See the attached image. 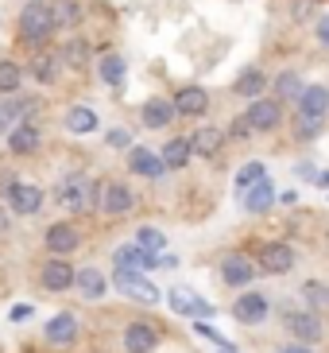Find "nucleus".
I'll list each match as a JSON object with an SVG mask.
<instances>
[{"mask_svg":"<svg viewBox=\"0 0 329 353\" xmlns=\"http://www.w3.org/2000/svg\"><path fill=\"white\" fill-rule=\"evenodd\" d=\"M54 28H59V23H54V12H51V4H43V0H31L28 8L20 12V35L28 43H43Z\"/></svg>","mask_w":329,"mask_h":353,"instance_id":"nucleus-1","label":"nucleus"},{"mask_svg":"<svg viewBox=\"0 0 329 353\" xmlns=\"http://www.w3.org/2000/svg\"><path fill=\"white\" fill-rule=\"evenodd\" d=\"M167 303H171L175 314H190V319H209V314H213V307L190 288H171L167 291Z\"/></svg>","mask_w":329,"mask_h":353,"instance_id":"nucleus-2","label":"nucleus"},{"mask_svg":"<svg viewBox=\"0 0 329 353\" xmlns=\"http://www.w3.org/2000/svg\"><path fill=\"white\" fill-rule=\"evenodd\" d=\"M116 288L128 295V299H140V303H159V291H155V283L151 280H144L140 272H132V268H116Z\"/></svg>","mask_w":329,"mask_h":353,"instance_id":"nucleus-3","label":"nucleus"},{"mask_svg":"<svg viewBox=\"0 0 329 353\" xmlns=\"http://www.w3.org/2000/svg\"><path fill=\"white\" fill-rule=\"evenodd\" d=\"M259 268L268 272V276H287V272L295 268V252H290L283 241L264 245V249H259Z\"/></svg>","mask_w":329,"mask_h":353,"instance_id":"nucleus-4","label":"nucleus"},{"mask_svg":"<svg viewBox=\"0 0 329 353\" xmlns=\"http://www.w3.org/2000/svg\"><path fill=\"white\" fill-rule=\"evenodd\" d=\"M89 179H62V187H59V202L62 210H85L89 206Z\"/></svg>","mask_w":329,"mask_h":353,"instance_id":"nucleus-5","label":"nucleus"},{"mask_svg":"<svg viewBox=\"0 0 329 353\" xmlns=\"http://www.w3.org/2000/svg\"><path fill=\"white\" fill-rule=\"evenodd\" d=\"M155 342H159V330H155L151 322H132L124 330V350L128 353H151Z\"/></svg>","mask_w":329,"mask_h":353,"instance_id":"nucleus-6","label":"nucleus"},{"mask_svg":"<svg viewBox=\"0 0 329 353\" xmlns=\"http://www.w3.org/2000/svg\"><path fill=\"white\" fill-rule=\"evenodd\" d=\"M97 202H101L105 214H113V218H120V214H128L132 210V190L120 187V183H109V187L97 190Z\"/></svg>","mask_w":329,"mask_h":353,"instance_id":"nucleus-7","label":"nucleus"},{"mask_svg":"<svg viewBox=\"0 0 329 353\" xmlns=\"http://www.w3.org/2000/svg\"><path fill=\"white\" fill-rule=\"evenodd\" d=\"M248 125L256 128V132H271V128L283 121V113H279V101H264V97H256L252 101V109H248Z\"/></svg>","mask_w":329,"mask_h":353,"instance_id":"nucleus-8","label":"nucleus"},{"mask_svg":"<svg viewBox=\"0 0 329 353\" xmlns=\"http://www.w3.org/2000/svg\"><path fill=\"white\" fill-rule=\"evenodd\" d=\"M233 314H237L240 322H248V326H252V322H264L268 319V299L256 295V291H244V295L233 303Z\"/></svg>","mask_w":329,"mask_h":353,"instance_id":"nucleus-9","label":"nucleus"},{"mask_svg":"<svg viewBox=\"0 0 329 353\" xmlns=\"http://www.w3.org/2000/svg\"><path fill=\"white\" fill-rule=\"evenodd\" d=\"M178 113L175 101H167V97H151V101H144V109H140V117H144L147 128H163L171 125V117Z\"/></svg>","mask_w":329,"mask_h":353,"instance_id":"nucleus-10","label":"nucleus"},{"mask_svg":"<svg viewBox=\"0 0 329 353\" xmlns=\"http://www.w3.org/2000/svg\"><path fill=\"white\" fill-rule=\"evenodd\" d=\"M287 330L295 334L299 342H318V338H321V322H318V314L290 311V314H287Z\"/></svg>","mask_w":329,"mask_h":353,"instance_id":"nucleus-11","label":"nucleus"},{"mask_svg":"<svg viewBox=\"0 0 329 353\" xmlns=\"http://www.w3.org/2000/svg\"><path fill=\"white\" fill-rule=\"evenodd\" d=\"M78 245H82V237H78V229L66 225V221H59V225L47 229V249L59 252V256H62V252H74Z\"/></svg>","mask_w":329,"mask_h":353,"instance_id":"nucleus-12","label":"nucleus"},{"mask_svg":"<svg viewBox=\"0 0 329 353\" xmlns=\"http://www.w3.org/2000/svg\"><path fill=\"white\" fill-rule=\"evenodd\" d=\"M128 167H132L136 175H144V179H159L167 171L163 156H155V152H147V148H136L132 156H128Z\"/></svg>","mask_w":329,"mask_h":353,"instance_id":"nucleus-13","label":"nucleus"},{"mask_svg":"<svg viewBox=\"0 0 329 353\" xmlns=\"http://www.w3.org/2000/svg\"><path fill=\"white\" fill-rule=\"evenodd\" d=\"M8 202L16 214H35L43 206V190L28 187V183H16V187H8Z\"/></svg>","mask_w":329,"mask_h":353,"instance_id":"nucleus-14","label":"nucleus"},{"mask_svg":"<svg viewBox=\"0 0 329 353\" xmlns=\"http://www.w3.org/2000/svg\"><path fill=\"white\" fill-rule=\"evenodd\" d=\"M113 264H116V268H132V272H140V268H151V264H159V256L144 252L140 245H124V249H116V252H113Z\"/></svg>","mask_w":329,"mask_h":353,"instance_id":"nucleus-15","label":"nucleus"},{"mask_svg":"<svg viewBox=\"0 0 329 353\" xmlns=\"http://www.w3.org/2000/svg\"><path fill=\"white\" fill-rule=\"evenodd\" d=\"M271 202H275V187H271V179H259L256 187L244 190V210H248V214H264V210H271Z\"/></svg>","mask_w":329,"mask_h":353,"instance_id":"nucleus-16","label":"nucleus"},{"mask_svg":"<svg viewBox=\"0 0 329 353\" xmlns=\"http://www.w3.org/2000/svg\"><path fill=\"white\" fill-rule=\"evenodd\" d=\"M175 105H178V113H182V117H202V113L209 109V97H206V90L186 85V90H178Z\"/></svg>","mask_w":329,"mask_h":353,"instance_id":"nucleus-17","label":"nucleus"},{"mask_svg":"<svg viewBox=\"0 0 329 353\" xmlns=\"http://www.w3.org/2000/svg\"><path fill=\"white\" fill-rule=\"evenodd\" d=\"M221 276H225L229 288H244V283H252L256 268H252V264H248L244 256H229L225 264H221Z\"/></svg>","mask_w":329,"mask_h":353,"instance_id":"nucleus-18","label":"nucleus"},{"mask_svg":"<svg viewBox=\"0 0 329 353\" xmlns=\"http://www.w3.org/2000/svg\"><path fill=\"white\" fill-rule=\"evenodd\" d=\"M74 280H78V272L70 268V264H62V260H51L47 268H43V283L51 291H66L74 288Z\"/></svg>","mask_w":329,"mask_h":353,"instance_id":"nucleus-19","label":"nucleus"},{"mask_svg":"<svg viewBox=\"0 0 329 353\" xmlns=\"http://www.w3.org/2000/svg\"><path fill=\"white\" fill-rule=\"evenodd\" d=\"M74 283H78V291H82L85 299H101V295H105V288H109V280H105V272H97V268H82Z\"/></svg>","mask_w":329,"mask_h":353,"instance_id":"nucleus-20","label":"nucleus"},{"mask_svg":"<svg viewBox=\"0 0 329 353\" xmlns=\"http://www.w3.org/2000/svg\"><path fill=\"white\" fill-rule=\"evenodd\" d=\"M8 148L16 152V156H28V152L39 148V132H35L31 125H16V128H12V136H8Z\"/></svg>","mask_w":329,"mask_h":353,"instance_id":"nucleus-21","label":"nucleus"},{"mask_svg":"<svg viewBox=\"0 0 329 353\" xmlns=\"http://www.w3.org/2000/svg\"><path fill=\"white\" fill-rule=\"evenodd\" d=\"M74 334H78V319H74V314H54V319L47 322V338L59 342V345H66Z\"/></svg>","mask_w":329,"mask_h":353,"instance_id":"nucleus-22","label":"nucleus"},{"mask_svg":"<svg viewBox=\"0 0 329 353\" xmlns=\"http://www.w3.org/2000/svg\"><path fill=\"white\" fill-rule=\"evenodd\" d=\"M299 105L306 109V113L326 117L329 113V90H326V85H306V90H302V97H299Z\"/></svg>","mask_w":329,"mask_h":353,"instance_id":"nucleus-23","label":"nucleus"},{"mask_svg":"<svg viewBox=\"0 0 329 353\" xmlns=\"http://www.w3.org/2000/svg\"><path fill=\"white\" fill-rule=\"evenodd\" d=\"M264 85H268L264 70H244V74L237 78V82H233V90H237L240 97H252V101H256V97L264 94Z\"/></svg>","mask_w":329,"mask_h":353,"instance_id":"nucleus-24","label":"nucleus"},{"mask_svg":"<svg viewBox=\"0 0 329 353\" xmlns=\"http://www.w3.org/2000/svg\"><path fill=\"white\" fill-rule=\"evenodd\" d=\"M66 128H70V132H78V136L93 132V128H97V113H93V109H85V105H74L70 113H66Z\"/></svg>","mask_w":329,"mask_h":353,"instance_id":"nucleus-25","label":"nucleus"},{"mask_svg":"<svg viewBox=\"0 0 329 353\" xmlns=\"http://www.w3.org/2000/svg\"><path fill=\"white\" fill-rule=\"evenodd\" d=\"M194 156V144L190 140H182V136H175L171 144H163V163L167 167H186V159Z\"/></svg>","mask_w":329,"mask_h":353,"instance_id":"nucleus-26","label":"nucleus"},{"mask_svg":"<svg viewBox=\"0 0 329 353\" xmlns=\"http://www.w3.org/2000/svg\"><path fill=\"white\" fill-rule=\"evenodd\" d=\"M221 140H225V136H221V128H198L190 144H194L198 156H213L217 148H221Z\"/></svg>","mask_w":329,"mask_h":353,"instance_id":"nucleus-27","label":"nucleus"},{"mask_svg":"<svg viewBox=\"0 0 329 353\" xmlns=\"http://www.w3.org/2000/svg\"><path fill=\"white\" fill-rule=\"evenodd\" d=\"M20 82H23V70L12 59L0 63V94H20Z\"/></svg>","mask_w":329,"mask_h":353,"instance_id":"nucleus-28","label":"nucleus"},{"mask_svg":"<svg viewBox=\"0 0 329 353\" xmlns=\"http://www.w3.org/2000/svg\"><path fill=\"white\" fill-rule=\"evenodd\" d=\"M101 78H105L109 85H124V59H120V54L105 51V59H101Z\"/></svg>","mask_w":329,"mask_h":353,"instance_id":"nucleus-29","label":"nucleus"},{"mask_svg":"<svg viewBox=\"0 0 329 353\" xmlns=\"http://www.w3.org/2000/svg\"><path fill=\"white\" fill-rule=\"evenodd\" d=\"M259 179H268V167H264V163H256V159H252V163H244V167H240V171H237V190H240V194H244L248 187H256Z\"/></svg>","mask_w":329,"mask_h":353,"instance_id":"nucleus-30","label":"nucleus"},{"mask_svg":"<svg viewBox=\"0 0 329 353\" xmlns=\"http://www.w3.org/2000/svg\"><path fill=\"white\" fill-rule=\"evenodd\" d=\"M321 125H326V117H318V113H306V109H302V113L295 117V136H302V140H310V136H318V132H321Z\"/></svg>","mask_w":329,"mask_h":353,"instance_id":"nucleus-31","label":"nucleus"},{"mask_svg":"<svg viewBox=\"0 0 329 353\" xmlns=\"http://www.w3.org/2000/svg\"><path fill=\"white\" fill-rule=\"evenodd\" d=\"M136 245H140V249H144V252H151V256H159V252H163V245H167V237H163V233H159V229L144 225V229H140V233H136Z\"/></svg>","mask_w":329,"mask_h":353,"instance_id":"nucleus-32","label":"nucleus"},{"mask_svg":"<svg viewBox=\"0 0 329 353\" xmlns=\"http://www.w3.org/2000/svg\"><path fill=\"white\" fill-rule=\"evenodd\" d=\"M302 299H306L314 311H329V288L326 283H306V288H302Z\"/></svg>","mask_w":329,"mask_h":353,"instance_id":"nucleus-33","label":"nucleus"},{"mask_svg":"<svg viewBox=\"0 0 329 353\" xmlns=\"http://www.w3.org/2000/svg\"><path fill=\"white\" fill-rule=\"evenodd\" d=\"M51 12H54V23H59V28H74V23H78V8H74V0H54Z\"/></svg>","mask_w":329,"mask_h":353,"instance_id":"nucleus-34","label":"nucleus"},{"mask_svg":"<svg viewBox=\"0 0 329 353\" xmlns=\"http://www.w3.org/2000/svg\"><path fill=\"white\" fill-rule=\"evenodd\" d=\"M62 59L70 66H85L89 63V47H85L82 39H74V43H66V51H62Z\"/></svg>","mask_w":329,"mask_h":353,"instance_id":"nucleus-35","label":"nucleus"},{"mask_svg":"<svg viewBox=\"0 0 329 353\" xmlns=\"http://www.w3.org/2000/svg\"><path fill=\"white\" fill-rule=\"evenodd\" d=\"M275 90H279V97H302L306 85L299 82V74H283V78L275 82Z\"/></svg>","mask_w":329,"mask_h":353,"instance_id":"nucleus-36","label":"nucleus"},{"mask_svg":"<svg viewBox=\"0 0 329 353\" xmlns=\"http://www.w3.org/2000/svg\"><path fill=\"white\" fill-rule=\"evenodd\" d=\"M194 334H202V338H209V342H217V345H229L225 334L213 330V326H209V322H202V319H194Z\"/></svg>","mask_w":329,"mask_h":353,"instance_id":"nucleus-37","label":"nucleus"},{"mask_svg":"<svg viewBox=\"0 0 329 353\" xmlns=\"http://www.w3.org/2000/svg\"><path fill=\"white\" fill-rule=\"evenodd\" d=\"M35 74H39V82H51V78H54L51 59H35Z\"/></svg>","mask_w":329,"mask_h":353,"instance_id":"nucleus-38","label":"nucleus"},{"mask_svg":"<svg viewBox=\"0 0 329 353\" xmlns=\"http://www.w3.org/2000/svg\"><path fill=\"white\" fill-rule=\"evenodd\" d=\"M12 121H16V109H12V105H0V132H4Z\"/></svg>","mask_w":329,"mask_h":353,"instance_id":"nucleus-39","label":"nucleus"},{"mask_svg":"<svg viewBox=\"0 0 329 353\" xmlns=\"http://www.w3.org/2000/svg\"><path fill=\"white\" fill-rule=\"evenodd\" d=\"M109 144H113V148H124V144H128V132H124V128H113V132H109Z\"/></svg>","mask_w":329,"mask_h":353,"instance_id":"nucleus-40","label":"nucleus"},{"mask_svg":"<svg viewBox=\"0 0 329 353\" xmlns=\"http://www.w3.org/2000/svg\"><path fill=\"white\" fill-rule=\"evenodd\" d=\"M314 32H318V39L329 47V16H326V20H318V28H314Z\"/></svg>","mask_w":329,"mask_h":353,"instance_id":"nucleus-41","label":"nucleus"},{"mask_svg":"<svg viewBox=\"0 0 329 353\" xmlns=\"http://www.w3.org/2000/svg\"><path fill=\"white\" fill-rule=\"evenodd\" d=\"M31 319V307H12V322H23Z\"/></svg>","mask_w":329,"mask_h":353,"instance_id":"nucleus-42","label":"nucleus"},{"mask_svg":"<svg viewBox=\"0 0 329 353\" xmlns=\"http://www.w3.org/2000/svg\"><path fill=\"white\" fill-rule=\"evenodd\" d=\"M279 353H310V350H306V345H283Z\"/></svg>","mask_w":329,"mask_h":353,"instance_id":"nucleus-43","label":"nucleus"},{"mask_svg":"<svg viewBox=\"0 0 329 353\" xmlns=\"http://www.w3.org/2000/svg\"><path fill=\"white\" fill-rule=\"evenodd\" d=\"M318 187H329V171H321V175H318Z\"/></svg>","mask_w":329,"mask_h":353,"instance_id":"nucleus-44","label":"nucleus"},{"mask_svg":"<svg viewBox=\"0 0 329 353\" xmlns=\"http://www.w3.org/2000/svg\"><path fill=\"white\" fill-rule=\"evenodd\" d=\"M221 353H237V350H233V345H221Z\"/></svg>","mask_w":329,"mask_h":353,"instance_id":"nucleus-45","label":"nucleus"},{"mask_svg":"<svg viewBox=\"0 0 329 353\" xmlns=\"http://www.w3.org/2000/svg\"><path fill=\"white\" fill-rule=\"evenodd\" d=\"M4 225H8V218H4V214H0V229H4Z\"/></svg>","mask_w":329,"mask_h":353,"instance_id":"nucleus-46","label":"nucleus"}]
</instances>
